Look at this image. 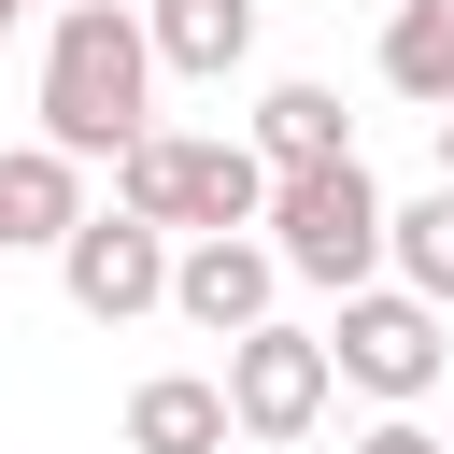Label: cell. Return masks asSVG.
<instances>
[{"instance_id": "obj_1", "label": "cell", "mask_w": 454, "mask_h": 454, "mask_svg": "<svg viewBox=\"0 0 454 454\" xmlns=\"http://www.w3.org/2000/svg\"><path fill=\"white\" fill-rule=\"evenodd\" d=\"M28 99H43V142L128 156V142L156 128V28H142V0H57Z\"/></svg>"}, {"instance_id": "obj_2", "label": "cell", "mask_w": 454, "mask_h": 454, "mask_svg": "<svg viewBox=\"0 0 454 454\" xmlns=\"http://www.w3.org/2000/svg\"><path fill=\"white\" fill-rule=\"evenodd\" d=\"M270 156L255 142H227V128H142L128 156H114V199L128 213H156L170 241H213V227H270Z\"/></svg>"}, {"instance_id": "obj_3", "label": "cell", "mask_w": 454, "mask_h": 454, "mask_svg": "<svg viewBox=\"0 0 454 454\" xmlns=\"http://www.w3.org/2000/svg\"><path fill=\"white\" fill-rule=\"evenodd\" d=\"M270 241H284L298 284L355 298V284L397 270V199L369 184V156H326V170H284V184H270Z\"/></svg>"}, {"instance_id": "obj_4", "label": "cell", "mask_w": 454, "mask_h": 454, "mask_svg": "<svg viewBox=\"0 0 454 454\" xmlns=\"http://www.w3.org/2000/svg\"><path fill=\"white\" fill-rule=\"evenodd\" d=\"M326 355H340V383H355V397L411 411V397L454 369V312H440V298H411V284H355V298H340V326H326Z\"/></svg>"}, {"instance_id": "obj_5", "label": "cell", "mask_w": 454, "mask_h": 454, "mask_svg": "<svg viewBox=\"0 0 454 454\" xmlns=\"http://www.w3.org/2000/svg\"><path fill=\"white\" fill-rule=\"evenodd\" d=\"M170 270H184V241L156 227V213H85L71 241H57V284H71V312L85 326H142V312H170Z\"/></svg>"}, {"instance_id": "obj_6", "label": "cell", "mask_w": 454, "mask_h": 454, "mask_svg": "<svg viewBox=\"0 0 454 454\" xmlns=\"http://www.w3.org/2000/svg\"><path fill=\"white\" fill-rule=\"evenodd\" d=\"M326 383H340V355H326V326H241L227 340V411H241V440H312L326 426Z\"/></svg>"}, {"instance_id": "obj_7", "label": "cell", "mask_w": 454, "mask_h": 454, "mask_svg": "<svg viewBox=\"0 0 454 454\" xmlns=\"http://www.w3.org/2000/svg\"><path fill=\"white\" fill-rule=\"evenodd\" d=\"M298 270H284V241H255V227H213V241H184V270H170V312L199 326V340H241V326H270V298H284Z\"/></svg>"}, {"instance_id": "obj_8", "label": "cell", "mask_w": 454, "mask_h": 454, "mask_svg": "<svg viewBox=\"0 0 454 454\" xmlns=\"http://www.w3.org/2000/svg\"><path fill=\"white\" fill-rule=\"evenodd\" d=\"M241 411H227V369H156L128 383V454H227Z\"/></svg>"}, {"instance_id": "obj_9", "label": "cell", "mask_w": 454, "mask_h": 454, "mask_svg": "<svg viewBox=\"0 0 454 454\" xmlns=\"http://www.w3.org/2000/svg\"><path fill=\"white\" fill-rule=\"evenodd\" d=\"M0 227H14V255H57L85 227V156L71 142H14L0 156Z\"/></svg>"}, {"instance_id": "obj_10", "label": "cell", "mask_w": 454, "mask_h": 454, "mask_svg": "<svg viewBox=\"0 0 454 454\" xmlns=\"http://www.w3.org/2000/svg\"><path fill=\"white\" fill-rule=\"evenodd\" d=\"M142 28H156V71L184 85H227L255 57V0H142Z\"/></svg>"}, {"instance_id": "obj_11", "label": "cell", "mask_w": 454, "mask_h": 454, "mask_svg": "<svg viewBox=\"0 0 454 454\" xmlns=\"http://www.w3.org/2000/svg\"><path fill=\"white\" fill-rule=\"evenodd\" d=\"M255 156H270V170H326V156H355L340 85H270V99H255Z\"/></svg>"}, {"instance_id": "obj_12", "label": "cell", "mask_w": 454, "mask_h": 454, "mask_svg": "<svg viewBox=\"0 0 454 454\" xmlns=\"http://www.w3.org/2000/svg\"><path fill=\"white\" fill-rule=\"evenodd\" d=\"M383 85L426 99V114H454V0H397L383 14Z\"/></svg>"}, {"instance_id": "obj_13", "label": "cell", "mask_w": 454, "mask_h": 454, "mask_svg": "<svg viewBox=\"0 0 454 454\" xmlns=\"http://www.w3.org/2000/svg\"><path fill=\"white\" fill-rule=\"evenodd\" d=\"M397 284H411V298H440V312H454V184H426V199H411V213H397Z\"/></svg>"}, {"instance_id": "obj_14", "label": "cell", "mask_w": 454, "mask_h": 454, "mask_svg": "<svg viewBox=\"0 0 454 454\" xmlns=\"http://www.w3.org/2000/svg\"><path fill=\"white\" fill-rule=\"evenodd\" d=\"M355 454H454V440H440V426H411V411H383V426H369Z\"/></svg>"}, {"instance_id": "obj_15", "label": "cell", "mask_w": 454, "mask_h": 454, "mask_svg": "<svg viewBox=\"0 0 454 454\" xmlns=\"http://www.w3.org/2000/svg\"><path fill=\"white\" fill-rule=\"evenodd\" d=\"M440 184H454V114H440Z\"/></svg>"}, {"instance_id": "obj_16", "label": "cell", "mask_w": 454, "mask_h": 454, "mask_svg": "<svg viewBox=\"0 0 454 454\" xmlns=\"http://www.w3.org/2000/svg\"><path fill=\"white\" fill-rule=\"evenodd\" d=\"M14 14H28V0H0V43H14Z\"/></svg>"}, {"instance_id": "obj_17", "label": "cell", "mask_w": 454, "mask_h": 454, "mask_svg": "<svg viewBox=\"0 0 454 454\" xmlns=\"http://www.w3.org/2000/svg\"><path fill=\"white\" fill-rule=\"evenodd\" d=\"M0 255H14V227H0Z\"/></svg>"}]
</instances>
